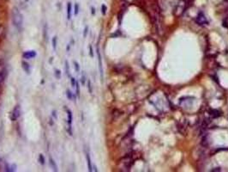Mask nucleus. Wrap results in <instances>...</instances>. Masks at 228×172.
<instances>
[{
	"label": "nucleus",
	"instance_id": "28",
	"mask_svg": "<svg viewBox=\"0 0 228 172\" xmlns=\"http://www.w3.org/2000/svg\"><path fill=\"white\" fill-rule=\"evenodd\" d=\"M92 14L94 15V8H92Z\"/></svg>",
	"mask_w": 228,
	"mask_h": 172
},
{
	"label": "nucleus",
	"instance_id": "27",
	"mask_svg": "<svg viewBox=\"0 0 228 172\" xmlns=\"http://www.w3.org/2000/svg\"><path fill=\"white\" fill-rule=\"evenodd\" d=\"M213 171H220L221 170H220V168H215L214 170H212Z\"/></svg>",
	"mask_w": 228,
	"mask_h": 172
},
{
	"label": "nucleus",
	"instance_id": "15",
	"mask_svg": "<svg viewBox=\"0 0 228 172\" xmlns=\"http://www.w3.org/2000/svg\"><path fill=\"white\" fill-rule=\"evenodd\" d=\"M106 11H107V7L106 4H102L101 5V13L103 15L106 14Z\"/></svg>",
	"mask_w": 228,
	"mask_h": 172
},
{
	"label": "nucleus",
	"instance_id": "1",
	"mask_svg": "<svg viewBox=\"0 0 228 172\" xmlns=\"http://www.w3.org/2000/svg\"><path fill=\"white\" fill-rule=\"evenodd\" d=\"M12 23H13L15 28L19 32H21L22 30L23 29V16L16 7H14L13 11H12Z\"/></svg>",
	"mask_w": 228,
	"mask_h": 172
},
{
	"label": "nucleus",
	"instance_id": "4",
	"mask_svg": "<svg viewBox=\"0 0 228 172\" xmlns=\"http://www.w3.org/2000/svg\"><path fill=\"white\" fill-rule=\"evenodd\" d=\"M196 22L199 24V25H207L208 24V22L206 18V16H204V14L202 12H200L198 16H197Z\"/></svg>",
	"mask_w": 228,
	"mask_h": 172
},
{
	"label": "nucleus",
	"instance_id": "29",
	"mask_svg": "<svg viewBox=\"0 0 228 172\" xmlns=\"http://www.w3.org/2000/svg\"><path fill=\"white\" fill-rule=\"evenodd\" d=\"M2 79H3V78H2V77L0 76V82H1V80H2Z\"/></svg>",
	"mask_w": 228,
	"mask_h": 172
},
{
	"label": "nucleus",
	"instance_id": "16",
	"mask_svg": "<svg viewBox=\"0 0 228 172\" xmlns=\"http://www.w3.org/2000/svg\"><path fill=\"white\" fill-rule=\"evenodd\" d=\"M71 86L73 88H75L76 85V83H77V81L76 80V78H71Z\"/></svg>",
	"mask_w": 228,
	"mask_h": 172
},
{
	"label": "nucleus",
	"instance_id": "5",
	"mask_svg": "<svg viewBox=\"0 0 228 172\" xmlns=\"http://www.w3.org/2000/svg\"><path fill=\"white\" fill-rule=\"evenodd\" d=\"M37 56V53L36 51L34 50H29V51H26L23 53L22 54V57L23 59H34Z\"/></svg>",
	"mask_w": 228,
	"mask_h": 172
},
{
	"label": "nucleus",
	"instance_id": "10",
	"mask_svg": "<svg viewBox=\"0 0 228 172\" xmlns=\"http://www.w3.org/2000/svg\"><path fill=\"white\" fill-rule=\"evenodd\" d=\"M49 164H50V166L52 167V169L53 170V171H57V164H56V163H55V161L52 159V158H49Z\"/></svg>",
	"mask_w": 228,
	"mask_h": 172
},
{
	"label": "nucleus",
	"instance_id": "2",
	"mask_svg": "<svg viewBox=\"0 0 228 172\" xmlns=\"http://www.w3.org/2000/svg\"><path fill=\"white\" fill-rule=\"evenodd\" d=\"M20 115H21V109H20V106L16 105L14 109H13V110L11 111V114H10V120H11L12 121H16V120L20 117Z\"/></svg>",
	"mask_w": 228,
	"mask_h": 172
},
{
	"label": "nucleus",
	"instance_id": "17",
	"mask_svg": "<svg viewBox=\"0 0 228 172\" xmlns=\"http://www.w3.org/2000/svg\"><path fill=\"white\" fill-rule=\"evenodd\" d=\"M73 63H74V66L76 67V71L78 72H80V66H79V64L76 62V61H73Z\"/></svg>",
	"mask_w": 228,
	"mask_h": 172
},
{
	"label": "nucleus",
	"instance_id": "6",
	"mask_svg": "<svg viewBox=\"0 0 228 172\" xmlns=\"http://www.w3.org/2000/svg\"><path fill=\"white\" fill-rule=\"evenodd\" d=\"M22 69L24 70V72L28 74H30L31 72V68H30V66H29V63H27L26 61H22Z\"/></svg>",
	"mask_w": 228,
	"mask_h": 172
},
{
	"label": "nucleus",
	"instance_id": "13",
	"mask_svg": "<svg viewBox=\"0 0 228 172\" xmlns=\"http://www.w3.org/2000/svg\"><path fill=\"white\" fill-rule=\"evenodd\" d=\"M39 162H40V164H41L42 165L45 164V157H44L43 154H40V155H39Z\"/></svg>",
	"mask_w": 228,
	"mask_h": 172
},
{
	"label": "nucleus",
	"instance_id": "9",
	"mask_svg": "<svg viewBox=\"0 0 228 172\" xmlns=\"http://www.w3.org/2000/svg\"><path fill=\"white\" fill-rule=\"evenodd\" d=\"M71 15H72V5L71 3L69 2L67 4V19L70 20L71 18Z\"/></svg>",
	"mask_w": 228,
	"mask_h": 172
},
{
	"label": "nucleus",
	"instance_id": "11",
	"mask_svg": "<svg viewBox=\"0 0 228 172\" xmlns=\"http://www.w3.org/2000/svg\"><path fill=\"white\" fill-rule=\"evenodd\" d=\"M57 37H56V36H55V37H53V38H52V47H53V49H54V50H56V49H57Z\"/></svg>",
	"mask_w": 228,
	"mask_h": 172
},
{
	"label": "nucleus",
	"instance_id": "8",
	"mask_svg": "<svg viewBox=\"0 0 228 172\" xmlns=\"http://www.w3.org/2000/svg\"><path fill=\"white\" fill-rule=\"evenodd\" d=\"M86 159H87V169L89 171H93V165H92V162H91V158L88 153L86 154Z\"/></svg>",
	"mask_w": 228,
	"mask_h": 172
},
{
	"label": "nucleus",
	"instance_id": "22",
	"mask_svg": "<svg viewBox=\"0 0 228 172\" xmlns=\"http://www.w3.org/2000/svg\"><path fill=\"white\" fill-rule=\"evenodd\" d=\"M87 32H88V26H86L85 29H84V33H83V37H84V38L87 37Z\"/></svg>",
	"mask_w": 228,
	"mask_h": 172
},
{
	"label": "nucleus",
	"instance_id": "21",
	"mask_svg": "<svg viewBox=\"0 0 228 172\" xmlns=\"http://www.w3.org/2000/svg\"><path fill=\"white\" fill-rule=\"evenodd\" d=\"M55 76H56V78H57V79H59V78H60V77H61V72H60L59 70H56V72H55Z\"/></svg>",
	"mask_w": 228,
	"mask_h": 172
},
{
	"label": "nucleus",
	"instance_id": "20",
	"mask_svg": "<svg viewBox=\"0 0 228 172\" xmlns=\"http://www.w3.org/2000/svg\"><path fill=\"white\" fill-rule=\"evenodd\" d=\"M76 95H77V97H79L80 96V87H79V84H78V82L76 83Z\"/></svg>",
	"mask_w": 228,
	"mask_h": 172
},
{
	"label": "nucleus",
	"instance_id": "12",
	"mask_svg": "<svg viewBox=\"0 0 228 172\" xmlns=\"http://www.w3.org/2000/svg\"><path fill=\"white\" fill-rule=\"evenodd\" d=\"M15 169H16V166L15 165H13V164H11V165H10V166H7L6 167V171H15Z\"/></svg>",
	"mask_w": 228,
	"mask_h": 172
},
{
	"label": "nucleus",
	"instance_id": "3",
	"mask_svg": "<svg viewBox=\"0 0 228 172\" xmlns=\"http://www.w3.org/2000/svg\"><path fill=\"white\" fill-rule=\"evenodd\" d=\"M97 56H98V62H99V71H100V80H101V83H102L103 79H104V71H103V65H102V58H101V54H100L99 48H97Z\"/></svg>",
	"mask_w": 228,
	"mask_h": 172
},
{
	"label": "nucleus",
	"instance_id": "7",
	"mask_svg": "<svg viewBox=\"0 0 228 172\" xmlns=\"http://www.w3.org/2000/svg\"><path fill=\"white\" fill-rule=\"evenodd\" d=\"M66 112H67V117H68V124H69V128H70V129L71 130V124H72V121H73L72 112L70 110V109H67Z\"/></svg>",
	"mask_w": 228,
	"mask_h": 172
},
{
	"label": "nucleus",
	"instance_id": "18",
	"mask_svg": "<svg viewBox=\"0 0 228 172\" xmlns=\"http://www.w3.org/2000/svg\"><path fill=\"white\" fill-rule=\"evenodd\" d=\"M74 13H75L76 16L78 15V13H79V4H75V11H74Z\"/></svg>",
	"mask_w": 228,
	"mask_h": 172
},
{
	"label": "nucleus",
	"instance_id": "26",
	"mask_svg": "<svg viewBox=\"0 0 228 172\" xmlns=\"http://www.w3.org/2000/svg\"><path fill=\"white\" fill-rule=\"evenodd\" d=\"M81 79H83V84H84V83H85V75H84V74L83 75V78H82Z\"/></svg>",
	"mask_w": 228,
	"mask_h": 172
},
{
	"label": "nucleus",
	"instance_id": "25",
	"mask_svg": "<svg viewBox=\"0 0 228 172\" xmlns=\"http://www.w3.org/2000/svg\"><path fill=\"white\" fill-rule=\"evenodd\" d=\"M17 1L20 3V4H23L27 3V1H28V0H17Z\"/></svg>",
	"mask_w": 228,
	"mask_h": 172
},
{
	"label": "nucleus",
	"instance_id": "23",
	"mask_svg": "<svg viewBox=\"0 0 228 172\" xmlns=\"http://www.w3.org/2000/svg\"><path fill=\"white\" fill-rule=\"evenodd\" d=\"M89 49H90V56L92 58H94V51H93L92 46H89Z\"/></svg>",
	"mask_w": 228,
	"mask_h": 172
},
{
	"label": "nucleus",
	"instance_id": "24",
	"mask_svg": "<svg viewBox=\"0 0 228 172\" xmlns=\"http://www.w3.org/2000/svg\"><path fill=\"white\" fill-rule=\"evenodd\" d=\"M87 87L89 88V92L92 93V88H91V82H90V80L87 81Z\"/></svg>",
	"mask_w": 228,
	"mask_h": 172
},
{
	"label": "nucleus",
	"instance_id": "19",
	"mask_svg": "<svg viewBox=\"0 0 228 172\" xmlns=\"http://www.w3.org/2000/svg\"><path fill=\"white\" fill-rule=\"evenodd\" d=\"M65 71H66L67 75H70V67H69V64L67 61H65Z\"/></svg>",
	"mask_w": 228,
	"mask_h": 172
},
{
	"label": "nucleus",
	"instance_id": "14",
	"mask_svg": "<svg viewBox=\"0 0 228 172\" xmlns=\"http://www.w3.org/2000/svg\"><path fill=\"white\" fill-rule=\"evenodd\" d=\"M66 97H67V98H68L69 100H72V97H74V94L71 93V91L70 90H67V91H66Z\"/></svg>",
	"mask_w": 228,
	"mask_h": 172
}]
</instances>
